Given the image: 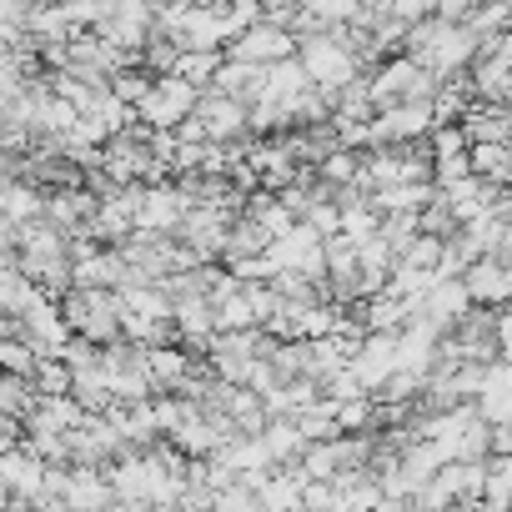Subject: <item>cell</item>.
Returning a JSON list of instances; mask_svg holds the SVG:
<instances>
[{"mask_svg":"<svg viewBox=\"0 0 512 512\" xmlns=\"http://www.w3.org/2000/svg\"><path fill=\"white\" fill-rule=\"evenodd\" d=\"M272 246H277V231H272L262 216L241 211V216L231 221V231H226V251H221V262L231 267V262H241V256H267Z\"/></svg>","mask_w":512,"mask_h":512,"instance_id":"10","label":"cell"},{"mask_svg":"<svg viewBox=\"0 0 512 512\" xmlns=\"http://www.w3.org/2000/svg\"><path fill=\"white\" fill-rule=\"evenodd\" d=\"M151 86H156V71H146V66H126V71L111 76V91H116L121 101H131V106H141V101L151 96Z\"/></svg>","mask_w":512,"mask_h":512,"instance_id":"22","label":"cell"},{"mask_svg":"<svg viewBox=\"0 0 512 512\" xmlns=\"http://www.w3.org/2000/svg\"><path fill=\"white\" fill-rule=\"evenodd\" d=\"M462 176H472V146L457 151V156H437V186H452Z\"/></svg>","mask_w":512,"mask_h":512,"instance_id":"26","label":"cell"},{"mask_svg":"<svg viewBox=\"0 0 512 512\" xmlns=\"http://www.w3.org/2000/svg\"><path fill=\"white\" fill-rule=\"evenodd\" d=\"M472 171L497 186H512V141H472Z\"/></svg>","mask_w":512,"mask_h":512,"instance_id":"18","label":"cell"},{"mask_svg":"<svg viewBox=\"0 0 512 512\" xmlns=\"http://www.w3.org/2000/svg\"><path fill=\"white\" fill-rule=\"evenodd\" d=\"M472 302H487V307H507L512 302V262L502 256H477V262L462 272Z\"/></svg>","mask_w":512,"mask_h":512,"instance_id":"9","label":"cell"},{"mask_svg":"<svg viewBox=\"0 0 512 512\" xmlns=\"http://www.w3.org/2000/svg\"><path fill=\"white\" fill-rule=\"evenodd\" d=\"M0 206H6V221H36V216H46V186L26 181V176H6Z\"/></svg>","mask_w":512,"mask_h":512,"instance_id":"15","label":"cell"},{"mask_svg":"<svg viewBox=\"0 0 512 512\" xmlns=\"http://www.w3.org/2000/svg\"><path fill=\"white\" fill-rule=\"evenodd\" d=\"M267 447H272V457H277V467L282 462H302V452H307V432H302V422H297V412H272V422H267Z\"/></svg>","mask_w":512,"mask_h":512,"instance_id":"14","label":"cell"},{"mask_svg":"<svg viewBox=\"0 0 512 512\" xmlns=\"http://www.w3.org/2000/svg\"><path fill=\"white\" fill-rule=\"evenodd\" d=\"M61 312H66V322H71L81 337L111 347V342L126 337V312H131V302H126L121 287H81V282H76V287L61 297Z\"/></svg>","mask_w":512,"mask_h":512,"instance_id":"2","label":"cell"},{"mask_svg":"<svg viewBox=\"0 0 512 512\" xmlns=\"http://www.w3.org/2000/svg\"><path fill=\"white\" fill-rule=\"evenodd\" d=\"M101 367H106L116 397H156V372H151V347L146 342H131V337L111 342L101 352Z\"/></svg>","mask_w":512,"mask_h":512,"instance_id":"4","label":"cell"},{"mask_svg":"<svg viewBox=\"0 0 512 512\" xmlns=\"http://www.w3.org/2000/svg\"><path fill=\"white\" fill-rule=\"evenodd\" d=\"M0 362H6V372H26V377H36L41 352H36L26 337H0Z\"/></svg>","mask_w":512,"mask_h":512,"instance_id":"25","label":"cell"},{"mask_svg":"<svg viewBox=\"0 0 512 512\" xmlns=\"http://www.w3.org/2000/svg\"><path fill=\"white\" fill-rule=\"evenodd\" d=\"M41 407V382L26 372H6L0 377V412L6 417H31Z\"/></svg>","mask_w":512,"mask_h":512,"instance_id":"17","label":"cell"},{"mask_svg":"<svg viewBox=\"0 0 512 512\" xmlns=\"http://www.w3.org/2000/svg\"><path fill=\"white\" fill-rule=\"evenodd\" d=\"M196 101H201V86H191L186 76L166 71V76H156V86H151V96L136 106V116L151 121V126H161V131H176V126L196 111Z\"/></svg>","mask_w":512,"mask_h":512,"instance_id":"5","label":"cell"},{"mask_svg":"<svg viewBox=\"0 0 512 512\" xmlns=\"http://www.w3.org/2000/svg\"><path fill=\"white\" fill-rule=\"evenodd\" d=\"M477 46H482V36L467 26V21H447V16H422V21H412V36H407V56H417L427 71H437V76H447V71H462V66H472L477 61Z\"/></svg>","mask_w":512,"mask_h":512,"instance_id":"1","label":"cell"},{"mask_svg":"<svg viewBox=\"0 0 512 512\" xmlns=\"http://www.w3.org/2000/svg\"><path fill=\"white\" fill-rule=\"evenodd\" d=\"M221 61H226V51H181V61H176V76H186L191 86H216V71H221Z\"/></svg>","mask_w":512,"mask_h":512,"instance_id":"20","label":"cell"},{"mask_svg":"<svg viewBox=\"0 0 512 512\" xmlns=\"http://www.w3.org/2000/svg\"><path fill=\"white\" fill-rule=\"evenodd\" d=\"M467 307H472V292H467V282H462V277H437V282L427 287V297H422V312H427V317H437L447 332H452V322H457Z\"/></svg>","mask_w":512,"mask_h":512,"instance_id":"11","label":"cell"},{"mask_svg":"<svg viewBox=\"0 0 512 512\" xmlns=\"http://www.w3.org/2000/svg\"><path fill=\"white\" fill-rule=\"evenodd\" d=\"M297 56H302L307 76H312L317 86H327V91H342L352 76L367 71V61L352 51V41L342 36V26L317 31V36H297Z\"/></svg>","mask_w":512,"mask_h":512,"instance_id":"3","label":"cell"},{"mask_svg":"<svg viewBox=\"0 0 512 512\" xmlns=\"http://www.w3.org/2000/svg\"><path fill=\"white\" fill-rule=\"evenodd\" d=\"M196 116L206 121L211 141H241V136H256L251 131V101L221 91V86H206L201 101H196Z\"/></svg>","mask_w":512,"mask_h":512,"instance_id":"7","label":"cell"},{"mask_svg":"<svg viewBox=\"0 0 512 512\" xmlns=\"http://www.w3.org/2000/svg\"><path fill=\"white\" fill-rule=\"evenodd\" d=\"M302 11L322 16L327 26H352V21H362L367 0H302Z\"/></svg>","mask_w":512,"mask_h":512,"instance_id":"24","label":"cell"},{"mask_svg":"<svg viewBox=\"0 0 512 512\" xmlns=\"http://www.w3.org/2000/svg\"><path fill=\"white\" fill-rule=\"evenodd\" d=\"M492 457H512V422H492Z\"/></svg>","mask_w":512,"mask_h":512,"instance_id":"27","label":"cell"},{"mask_svg":"<svg viewBox=\"0 0 512 512\" xmlns=\"http://www.w3.org/2000/svg\"><path fill=\"white\" fill-rule=\"evenodd\" d=\"M26 6H46V0H26Z\"/></svg>","mask_w":512,"mask_h":512,"instance_id":"29","label":"cell"},{"mask_svg":"<svg viewBox=\"0 0 512 512\" xmlns=\"http://www.w3.org/2000/svg\"><path fill=\"white\" fill-rule=\"evenodd\" d=\"M442 256H447V236L422 231V236L402 251V262H412V267H422V272H437V267H442Z\"/></svg>","mask_w":512,"mask_h":512,"instance_id":"23","label":"cell"},{"mask_svg":"<svg viewBox=\"0 0 512 512\" xmlns=\"http://www.w3.org/2000/svg\"><path fill=\"white\" fill-rule=\"evenodd\" d=\"M216 86H221V91H231V96H241V101H262V96H267V66L226 56V61H221V71H216Z\"/></svg>","mask_w":512,"mask_h":512,"instance_id":"13","label":"cell"},{"mask_svg":"<svg viewBox=\"0 0 512 512\" xmlns=\"http://www.w3.org/2000/svg\"><path fill=\"white\" fill-rule=\"evenodd\" d=\"M211 6H231V0H211Z\"/></svg>","mask_w":512,"mask_h":512,"instance_id":"28","label":"cell"},{"mask_svg":"<svg viewBox=\"0 0 512 512\" xmlns=\"http://www.w3.org/2000/svg\"><path fill=\"white\" fill-rule=\"evenodd\" d=\"M362 382H367V392H377L397 367H402V332H367L362 337V347L352 352V362H347Z\"/></svg>","mask_w":512,"mask_h":512,"instance_id":"8","label":"cell"},{"mask_svg":"<svg viewBox=\"0 0 512 512\" xmlns=\"http://www.w3.org/2000/svg\"><path fill=\"white\" fill-rule=\"evenodd\" d=\"M226 56L256 61V66H277V61L297 56V31H287V26H277V21H256V26H246L241 36L226 41Z\"/></svg>","mask_w":512,"mask_h":512,"instance_id":"6","label":"cell"},{"mask_svg":"<svg viewBox=\"0 0 512 512\" xmlns=\"http://www.w3.org/2000/svg\"><path fill=\"white\" fill-rule=\"evenodd\" d=\"M472 81H477V101H507L512 106V61L477 56L472 61Z\"/></svg>","mask_w":512,"mask_h":512,"instance_id":"16","label":"cell"},{"mask_svg":"<svg viewBox=\"0 0 512 512\" xmlns=\"http://www.w3.org/2000/svg\"><path fill=\"white\" fill-rule=\"evenodd\" d=\"M382 236L397 246V256L422 236V211H412V206H397V211H382Z\"/></svg>","mask_w":512,"mask_h":512,"instance_id":"21","label":"cell"},{"mask_svg":"<svg viewBox=\"0 0 512 512\" xmlns=\"http://www.w3.org/2000/svg\"><path fill=\"white\" fill-rule=\"evenodd\" d=\"M176 61H181V41L156 26V31L146 36V46H141V66L156 71V76H166V71H176Z\"/></svg>","mask_w":512,"mask_h":512,"instance_id":"19","label":"cell"},{"mask_svg":"<svg viewBox=\"0 0 512 512\" xmlns=\"http://www.w3.org/2000/svg\"><path fill=\"white\" fill-rule=\"evenodd\" d=\"M462 126L472 141H512V106L507 101H472L462 111Z\"/></svg>","mask_w":512,"mask_h":512,"instance_id":"12","label":"cell"}]
</instances>
